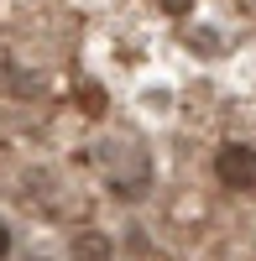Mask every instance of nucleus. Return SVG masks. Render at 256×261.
<instances>
[{"label": "nucleus", "instance_id": "1", "mask_svg": "<svg viewBox=\"0 0 256 261\" xmlns=\"http://www.w3.org/2000/svg\"><path fill=\"white\" fill-rule=\"evenodd\" d=\"M215 178H220L225 188H236V193H251V188H256V151L241 146V141L220 146V151H215Z\"/></svg>", "mask_w": 256, "mask_h": 261}, {"label": "nucleus", "instance_id": "3", "mask_svg": "<svg viewBox=\"0 0 256 261\" xmlns=\"http://www.w3.org/2000/svg\"><path fill=\"white\" fill-rule=\"evenodd\" d=\"M162 6H167V11H178V16H183V11H188V0H162Z\"/></svg>", "mask_w": 256, "mask_h": 261}, {"label": "nucleus", "instance_id": "4", "mask_svg": "<svg viewBox=\"0 0 256 261\" xmlns=\"http://www.w3.org/2000/svg\"><path fill=\"white\" fill-rule=\"evenodd\" d=\"M11 251V235H6V225H0V256H6Z\"/></svg>", "mask_w": 256, "mask_h": 261}, {"label": "nucleus", "instance_id": "2", "mask_svg": "<svg viewBox=\"0 0 256 261\" xmlns=\"http://www.w3.org/2000/svg\"><path fill=\"white\" fill-rule=\"evenodd\" d=\"M73 261H110V241H105L99 230L73 235Z\"/></svg>", "mask_w": 256, "mask_h": 261}]
</instances>
